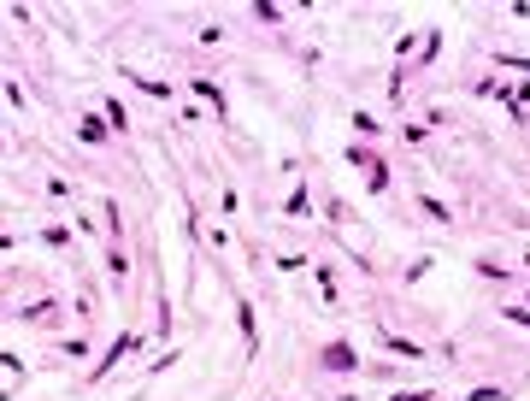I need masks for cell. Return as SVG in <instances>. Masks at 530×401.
<instances>
[{
  "mask_svg": "<svg viewBox=\"0 0 530 401\" xmlns=\"http://www.w3.org/2000/svg\"><path fill=\"white\" fill-rule=\"evenodd\" d=\"M395 401H436L430 389H407V396H395Z\"/></svg>",
  "mask_w": 530,
  "mask_h": 401,
  "instance_id": "cell-2",
  "label": "cell"
},
{
  "mask_svg": "<svg viewBox=\"0 0 530 401\" xmlns=\"http://www.w3.org/2000/svg\"><path fill=\"white\" fill-rule=\"evenodd\" d=\"M324 366H336V372H348V366H353V348H348V342H336V348H330V354H324Z\"/></svg>",
  "mask_w": 530,
  "mask_h": 401,
  "instance_id": "cell-1",
  "label": "cell"
}]
</instances>
